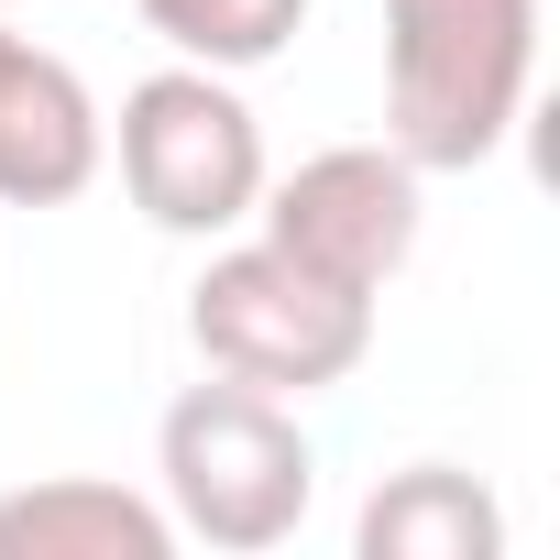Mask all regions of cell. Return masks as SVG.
<instances>
[{
    "label": "cell",
    "instance_id": "cell-1",
    "mask_svg": "<svg viewBox=\"0 0 560 560\" xmlns=\"http://www.w3.org/2000/svg\"><path fill=\"white\" fill-rule=\"evenodd\" d=\"M538 89V0H385V143L418 176L505 154Z\"/></svg>",
    "mask_w": 560,
    "mask_h": 560
},
{
    "label": "cell",
    "instance_id": "cell-2",
    "mask_svg": "<svg viewBox=\"0 0 560 560\" xmlns=\"http://www.w3.org/2000/svg\"><path fill=\"white\" fill-rule=\"evenodd\" d=\"M154 494L176 516V538L198 549H287L319 505V440L298 429V396H264V385H187L154 429Z\"/></svg>",
    "mask_w": 560,
    "mask_h": 560
},
{
    "label": "cell",
    "instance_id": "cell-3",
    "mask_svg": "<svg viewBox=\"0 0 560 560\" xmlns=\"http://www.w3.org/2000/svg\"><path fill=\"white\" fill-rule=\"evenodd\" d=\"M187 341L209 374L231 385H264V396H330L363 374L374 352V298L330 287V275L287 264L264 231L209 253V275L187 287Z\"/></svg>",
    "mask_w": 560,
    "mask_h": 560
},
{
    "label": "cell",
    "instance_id": "cell-4",
    "mask_svg": "<svg viewBox=\"0 0 560 560\" xmlns=\"http://www.w3.org/2000/svg\"><path fill=\"white\" fill-rule=\"evenodd\" d=\"M110 154H121L132 209L154 231H176V242H231L253 220V198H264V121H253V100L220 67H187V56L121 89Z\"/></svg>",
    "mask_w": 560,
    "mask_h": 560
},
{
    "label": "cell",
    "instance_id": "cell-5",
    "mask_svg": "<svg viewBox=\"0 0 560 560\" xmlns=\"http://www.w3.org/2000/svg\"><path fill=\"white\" fill-rule=\"evenodd\" d=\"M418 187H429V176H418L396 143H330V154H308V165H287V176H264L253 231L287 253V264L330 275V287L385 298L396 275L418 264V231H429V198H418Z\"/></svg>",
    "mask_w": 560,
    "mask_h": 560
},
{
    "label": "cell",
    "instance_id": "cell-6",
    "mask_svg": "<svg viewBox=\"0 0 560 560\" xmlns=\"http://www.w3.org/2000/svg\"><path fill=\"white\" fill-rule=\"evenodd\" d=\"M100 165H110V121H100L89 78L0 23V198L67 209V198L100 187Z\"/></svg>",
    "mask_w": 560,
    "mask_h": 560
},
{
    "label": "cell",
    "instance_id": "cell-7",
    "mask_svg": "<svg viewBox=\"0 0 560 560\" xmlns=\"http://www.w3.org/2000/svg\"><path fill=\"white\" fill-rule=\"evenodd\" d=\"M0 560H176V516L110 472H45L0 494Z\"/></svg>",
    "mask_w": 560,
    "mask_h": 560
},
{
    "label": "cell",
    "instance_id": "cell-8",
    "mask_svg": "<svg viewBox=\"0 0 560 560\" xmlns=\"http://www.w3.org/2000/svg\"><path fill=\"white\" fill-rule=\"evenodd\" d=\"M494 549H505V505L462 462H407L352 516V560H494Z\"/></svg>",
    "mask_w": 560,
    "mask_h": 560
},
{
    "label": "cell",
    "instance_id": "cell-9",
    "mask_svg": "<svg viewBox=\"0 0 560 560\" xmlns=\"http://www.w3.org/2000/svg\"><path fill=\"white\" fill-rule=\"evenodd\" d=\"M132 12L187 56V67H220V78H242V67H275L298 34H308V12L319 0H132Z\"/></svg>",
    "mask_w": 560,
    "mask_h": 560
},
{
    "label": "cell",
    "instance_id": "cell-10",
    "mask_svg": "<svg viewBox=\"0 0 560 560\" xmlns=\"http://www.w3.org/2000/svg\"><path fill=\"white\" fill-rule=\"evenodd\" d=\"M0 12H12V0H0Z\"/></svg>",
    "mask_w": 560,
    "mask_h": 560
}]
</instances>
